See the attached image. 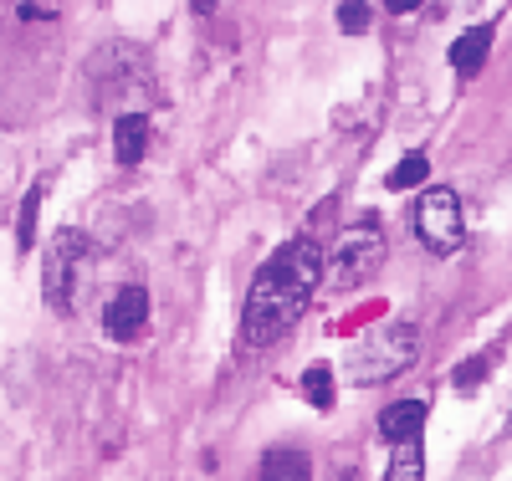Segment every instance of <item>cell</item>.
Returning <instances> with one entry per match:
<instances>
[{
    "label": "cell",
    "mask_w": 512,
    "mask_h": 481,
    "mask_svg": "<svg viewBox=\"0 0 512 481\" xmlns=\"http://www.w3.org/2000/svg\"><path fill=\"white\" fill-rule=\"evenodd\" d=\"M323 282V251L313 241H287L277 246L262 272L251 277L241 302V348H272L292 333V323L308 313V302Z\"/></svg>",
    "instance_id": "1"
},
{
    "label": "cell",
    "mask_w": 512,
    "mask_h": 481,
    "mask_svg": "<svg viewBox=\"0 0 512 481\" xmlns=\"http://www.w3.org/2000/svg\"><path fill=\"white\" fill-rule=\"evenodd\" d=\"M487 52H492V26H472V31H461L451 41V67L461 77H477L487 67Z\"/></svg>",
    "instance_id": "10"
},
{
    "label": "cell",
    "mask_w": 512,
    "mask_h": 481,
    "mask_svg": "<svg viewBox=\"0 0 512 481\" xmlns=\"http://www.w3.org/2000/svg\"><path fill=\"white\" fill-rule=\"evenodd\" d=\"M425 174H431V159H425V154H405L390 169V180H384V185H390V190H415V185H425Z\"/></svg>",
    "instance_id": "13"
},
{
    "label": "cell",
    "mask_w": 512,
    "mask_h": 481,
    "mask_svg": "<svg viewBox=\"0 0 512 481\" xmlns=\"http://www.w3.org/2000/svg\"><path fill=\"white\" fill-rule=\"evenodd\" d=\"M420 476H425V451H420V435H415V441H400L395 446L384 481H420Z\"/></svg>",
    "instance_id": "12"
},
{
    "label": "cell",
    "mask_w": 512,
    "mask_h": 481,
    "mask_svg": "<svg viewBox=\"0 0 512 481\" xmlns=\"http://www.w3.org/2000/svg\"><path fill=\"white\" fill-rule=\"evenodd\" d=\"M256 481H313V461H308V451H297V446H272L262 456Z\"/></svg>",
    "instance_id": "9"
},
{
    "label": "cell",
    "mask_w": 512,
    "mask_h": 481,
    "mask_svg": "<svg viewBox=\"0 0 512 481\" xmlns=\"http://www.w3.org/2000/svg\"><path fill=\"white\" fill-rule=\"evenodd\" d=\"M384 11H390V16H410V11H420V0H384Z\"/></svg>",
    "instance_id": "18"
},
{
    "label": "cell",
    "mask_w": 512,
    "mask_h": 481,
    "mask_svg": "<svg viewBox=\"0 0 512 481\" xmlns=\"http://www.w3.org/2000/svg\"><path fill=\"white\" fill-rule=\"evenodd\" d=\"M415 236H420V246L431 251V256H451V251H461V241H466V221H461V200H456V190H446V185L420 190V200H415Z\"/></svg>",
    "instance_id": "4"
},
{
    "label": "cell",
    "mask_w": 512,
    "mask_h": 481,
    "mask_svg": "<svg viewBox=\"0 0 512 481\" xmlns=\"http://www.w3.org/2000/svg\"><path fill=\"white\" fill-rule=\"evenodd\" d=\"M88 256V236H82L77 226L57 231L52 236V251H47V302L57 313L72 308V277H77V261Z\"/></svg>",
    "instance_id": "5"
},
{
    "label": "cell",
    "mask_w": 512,
    "mask_h": 481,
    "mask_svg": "<svg viewBox=\"0 0 512 481\" xmlns=\"http://www.w3.org/2000/svg\"><path fill=\"white\" fill-rule=\"evenodd\" d=\"M338 26H344L349 36H359L369 26V6H364V0H344V6H338Z\"/></svg>",
    "instance_id": "17"
},
{
    "label": "cell",
    "mask_w": 512,
    "mask_h": 481,
    "mask_svg": "<svg viewBox=\"0 0 512 481\" xmlns=\"http://www.w3.org/2000/svg\"><path fill=\"white\" fill-rule=\"evenodd\" d=\"M144 149H149V118H144V108H123L113 118V154H118V164H139Z\"/></svg>",
    "instance_id": "8"
},
{
    "label": "cell",
    "mask_w": 512,
    "mask_h": 481,
    "mask_svg": "<svg viewBox=\"0 0 512 481\" xmlns=\"http://www.w3.org/2000/svg\"><path fill=\"white\" fill-rule=\"evenodd\" d=\"M16 16L26 26H41V21H57V0H16Z\"/></svg>",
    "instance_id": "15"
},
{
    "label": "cell",
    "mask_w": 512,
    "mask_h": 481,
    "mask_svg": "<svg viewBox=\"0 0 512 481\" xmlns=\"http://www.w3.org/2000/svg\"><path fill=\"white\" fill-rule=\"evenodd\" d=\"M303 395H308L313 410H328V405H333V369H328V364H308V374H303Z\"/></svg>",
    "instance_id": "14"
},
{
    "label": "cell",
    "mask_w": 512,
    "mask_h": 481,
    "mask_svg": "<svg viewBox=\"0 0 512 481\" xmlns=\"http://www.w3.org/2000/svg\"><path fill=\"white\" fill-rule=\"evenodd\" d=\"M144 323H149V292H144L139 282L118 287V292L108 297V308H103L108 338H113V343H134V338L144 333Z\"/></svg>",
    "instance_id": "6"
},
{
    "label": "cell",
    "mask_w": 512,
    "mask_h": 481,
    "mask_svg": "<svg viewBox=\"0 0 512 481\" xmlns=\"http://www.w3.org/2000/svg\"><path fill=\"white\" fill-rule=\"evenodd\" d=\"M425 415H431V405H425V400H395V405L379 410V435H384L390 446L415 441V435L425 430Z\"/></svg>",
    "instance_id": "7"
},
{
    "label": "cell",
    "mask_w": 512,
    "mask_h": 481,
    "mask_svg": "<svg viewBox=\"0 0 512 481\" xmlns=\"http://www.w3.org/2000/svg\"><path fill=\"white\" fill-rule=\"evenodd\" d=\"M379 267H384V226L369 221V215H359L354 226L338 231V241H333V251H328V267H323V272H328L338 287H349V282L374 277Z\"/></svg>",
    "instance_id": "3"
},
{
    "label": "cell",
    "mask_w": 512,
    "mask_h": 481,
    "mask_svg": "<svg viewBox=\"0 0 512 481\" xmlns=\"http://www.w3.org/2000/svg\"><path fill=\"white\" fill-rule=\"evenodd\" d=\"M47 190H52V180H36V185L26 190V200H21V215H16V246H21V251L36 246V215H41V200H47Z\"/></svg>",
    "instance_id": "11"
},
{
    "label": "cell",
    "mask_w": 512,
    "mask_h": 481,
    "mask_svg": "<svg viewBox=\"0 0 512 481\" xmlns=\"http://www.w3.org/2000/svg\"><path fill=\"white\" fill-rule=\"evenodd\" d=\"M487 369H492V354H477V359H466V364L456 369V389H477V384L487 379Z\"/></svg>",
    "instance_id": "16"
},
{
    "label": "cell",
    "mask_w": 512,
    "mask_h": 481,
    "mask_svg": "<svg viewBox=\"0 0 512 481\" xmlns=\"http://www.w3.org/2000/svg\"><path fill=\"white\" fill-rule=\"evenodd\" d=\"M415 359H420V333H415V323H379L374 333L359 338V348L349 354V384H359V389L384 384V379L405 374Z\"/></svg>",
    "instance_id": "2"
}]
</instances>
